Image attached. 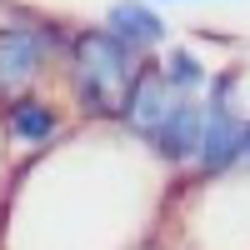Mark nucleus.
Segmentation results:
<instances>
[{
	"instance_id": "obj_6",
	"label": "nucleus",
	"mask_w": 250,
	"mask_h": 250,
	"mask_svg": "<svg viewBox=\"0 0 250 250\" xmlns=\"http://www.w3.org/2000/svg\"><path fill=\"white\" fill-rule=\"evenodd\" d=\"M200 125H205V100L200 95H180L175 105H170V115L160 120V130L150 140V155L165 165V170H195Z\"/></svg>"
},
{
	"instance_id": "obj_5",
	"label": "nucleus",
	"mask_w": 250,
	"mask_h": 250,
	"mask_svg": "<svg viewBox=\"0 0 250 250\" xmlns=\"http://www.w3.org/2000/svg\"><path fill=\"white\" fill-rule=\"evenodd\" d=\"M70 110H65V95H45V90H25L0 105V135L10 145H25V150H45L65 135Z\"/></svg>"
},
{
	"instance_id": "obj_3",
	"label": "nucleus",
	"mask_w": 250,
	"mask_h": 250,
	"mask_svg": "<svg viewBox=\"0 0 250 250\" xmlns=\"http://www.w3.org/2000/svg\"><path fill=\"white\" fill-rule=\"evenodd\" d=\"M240 85L245 70L240 65H215L210 85H205V125H200V155H195V175L200 180H225L240 170V150H245V120L250 110L240 105Z\"/></svg>"
},
{
	"instance_id": "obj_1",
	"label": "nucleus",
	"mask_w": 250,
	"mask_h": 250,
	"mask_svg": "<svg viewBox=\"0 0 250 250\" xmlns=\"http://www.w3.org/2000/svg\"><path fill=\"white\" fill-rule=\"evenodd\" d=\"M140 60L145 55H135L105 20L100 25H70L65 55H60V70H55L70 115L85 125H115Z\"/></svg>"
},
{
	"instance_id": "obj_7",
	"label": "nucleus",
	"mask_w": 250,
	"mask_h": 250,
	"mask_svg": "<svg viewBox=\"0 0 250 250\" xmlns=\"http://www.w3.org/2000/svg\"><path fill=\"white\" fill-rule=\"evenodd\" d=\"M105 25L135 55H160L165 45H170V20L160 15L155 0H110L105 5Z\"/></svg>"
},
{
	"instance_id": "obj_2",
	"label": "nucleus",
	"mask_w": 250,
	"mask_h": 250,
	"mask_svg": "<svg viewBox=\"0 0 250 250\" xmlns=\"http://www.w3.org/2000/svg\"><path fill=\"white\" fill-rule=\"evenodd\" d=\"M70 40V20H60L25 0H0V105L25 90H45L60 70Z\"/></svg>"
},
{
	"instance_id": "obj_9",
	"label": "nucleus",
	"mask_w": 250,
	"mask_h": 250,
	"mask_svg": "<svg viewBox=\"0 0 250 250\" xmlns=\"http://www.w3.org/2000/svg\"><path fill=\"white\" fill-rule=\"evenodd\" d=\"M155 5H165V0H155ZM170 5H175V0H170Z\"/></svg>"
},
{
	"instance_id": "obj_4",
	"label": "nucleus",
	"mask_w": 250,
	"mask_h": 250,
	"mask_svg": "<svg viewBox=\"0 0 250 250\" xmlns=\"http://www.w3.org/2000/svg\"><path fill=\"white\" fill-rule=\"evenodd\" d=\"M175 100H180V90H170V80H165L160 60L145 55L140 70H135V80H130V90H125V105H120L115 125H120V130L130 135L135 145H150L155 130H160V120L170 115Z\"/></svg>"
},
{
	"instance_id": "obj_8",
	"label": "nucleus",
	"mask_w": 250,
	"mask_h": 250,
	"mask_svg": "<svg viewBox=\"0 0 250 250\" xmlns=\"http://www.w3.org/2000/svg\"><path fill=\"white\" fill-rule=\"evenodd\" d=\"M155 60H160L165 80H170V90H180V95H205V85L215 75V65H205L195 45H165Z\"/></svg>"
}]
</instances>
